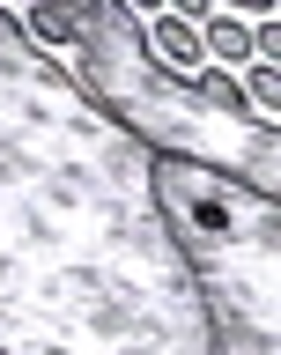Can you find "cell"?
<instances>
[{
    "label": "cell",
    "mask_w": 281,
    "mask_h": 355,
    "mask_svg": "<svg viewBox=\"0 0 281 355\" xmlns=\"http://www.w3.org/2000/svg\"><path fill=\"white\" fill-rule=\"evenodd\" d=\"M74 44L89 60H119V67H141L148 44H141V15L126 0H74Z\"/></svg>",
    "instance_id": "cell-1"
},
{
    "label": "cell",
    "mask_w": 281,
    "mask_h": 355,
    "mask_svg": "<svg viewBox=\"0 0 281 355\" xmlns=\"http://www.w3.org/2000/svg\"><path fill=\"white\" fill-rule=\"evenodd\" d=\"M141 44H148V60L163 67V74H178V82H193L200 67H207V44H200V22L171 15V8H155V15L141 22Z\"/></svg>",
    "instance_id": "cell-2"
},
{
    "label": "cell",
    "mask_w": 281,
    "mask_h": 355,
    "mask_svg": "<svg viewBox=\"0 0 281 355\" xmlns=\"http://www.w3.org/2000/svg\"><path fill=\"white\" fill-rule=\"evenodd\" d=\"M193 96L207 111H222V119H252V126H259V111H252L244 82H237V74H222V67H200V74H193Z\"/></svg>",
    "instance_id": "cell-3"
},
{
    "label": "cell",
    "mask_w": 281,
    "mask_h": 355,
    "mask_svg": "<svg viewBox=\"0 0 281 355\" xmlns=\"http://www.w3.org/2000/svg\"><path fill=\"white\" fill-rule=\"evenodd\" d=\"M30 44H74V0H22Z\"/></svg>",
    "instance_id": "cell-4"
},
{
    "label": "cell",
    "mask_w": 281,
    "mask_h": 355,
    "mask_svg": "<svg viewBox=\"0 0 281 355\" xmlns=\"http://www.w3.org/2000/svg\"><path fill=\"white\" fill-rule=\"evenodd\" d=\"M200 44L207 60H252V30L237 15H200Z\"/></svg>",
    "instance_id": "cell-5"
},
{
    "label": "cell",
    "mask_w": 281,
    "mask_h": 355,
    "mask_svg": "<svg viewBox=\"0 0 281 355\" xmlns=\"http://www.w3.org/2000/svg\"><path fill=\"white\" fill-rule=\"evenodd\" d=\"M244 96H252V111H266L259 126H274L281 119V60H252L244 67Z\"/></svg>",
    "instance_id": "cell-6"
},
{
    "label": "cell",
    "mask_w": 281,
    "mask_h": 355,
    "mask_svg": "<svg viewBox=\"0 0 281 355\" xmlns=\"http://www.w3.org/2000/svg\"><path fill=\"white\" fill-rule=\"evenodd\" d=\"M171 15H185V22H200V15H215V0H163Z\"/></svg>",
    "instance_id": "cell-7"
},
{
    "label": "cell",
    "mask_w": 281,
    "mask_h": 355,
    "mask_svg": "<svg viewBox=\"0 0 281 355\" xmlns=\"http://www.w3.org/2000/svg\"><path fill=\"white\" fill-rule=\"evenodd\" d=\"M0 44H30V30H22V15H8V8H0Z\"/></svg>",
    "instance_id": "cell-8"
},
{
    "label": "cell",
    "mask_w": 281,
    "mask_h": 355,
    "mask_svg": "<svg viewBox=\"0 0 281 355\" xmlns=\"http://www.w3.org/2000/svg\"><path fill=\"white\" fill-rule=\"evenodd\" d=\"M230 8H237V15H266V8H274V0H230Z\"/></svg>",
    "instance_id": "cell-9"
},
{
    "label": "cell",
    "mask_w": 281,
    "mask_h": 355,
    "mask_svg": "<svg viewBox=\"0 0 281 355\" xmlns=\"http://www.w3.org/2000/svg\"><path fill=\"white\" fill-rule=\"evenodd\" d=\"M126 8H133V15H155V8H163V0H126Z\"/></svg>",
    "instance_id": "cell-10"
}]
</instances>
